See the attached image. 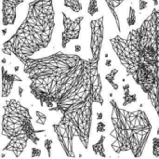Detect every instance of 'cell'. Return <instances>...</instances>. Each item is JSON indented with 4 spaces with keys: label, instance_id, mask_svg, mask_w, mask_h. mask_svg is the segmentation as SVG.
Listing matches in <instances>:
<instances>
[{
    "label": "cell",
    "instance_id": "10",
    "mask_svg": "<svg viewBox=\"0 0 159 159\" xmlns=\"http://www.w3.org/2000/svg\"><path fill=\"white\" fill-rule=\"evenodd\" d=\"M124 1H127V0H105L110 11L112 12L115 20H116V26H117V29L119 31V33L121 32V25H120V21H119V17L117 16L116 12V8L117 7H119Z\"/></svg>",
    "mask_w": 159,
    "mask_h": 159
},
{
    "label": "cell",
    "instance_id": "14",
    "mask_svg": "<svg viewBox=\"0 0 159 159\" xmlns=\"http://www.w3.org/2000/svg\"><path fill=\"white\" fill-rule=\"evenodd\" d=\"M64 6L75 13L80 12L83 8L80 0H64Z\"/></svg>",
    "mask_w": 159,
    "mask_h": 159
},
{
    "label": "cell",
    "instance_id": "31",
    "mask_svg": "<svg viewBox=\"0 0 159 159\" xmlns=\"http://www.w3.org/2000/svg\"><path fill=\"white\" fill-rule=\"evenodd\" d=\"M18 69H19V66H16V67L14 68V70H15V71H18Z\"/></svg>",
    "mask_w": 159,
    "mask_h": 159
},
{
    "label": "cell",
    "instance_id": "15",
    "mask_svg": "<svg viewBox=\"0 0 159 159\" xmlns=\"http://www.w3.org/2000/svg\"><path fill=\"white\" fill-rule=\"evenodd\" d=\"M117 73H118V70L115 68V69L111 70V72L105 75V79L109 82V84L112 86V88H113L115 90H117V89H118V85L115 82V76H116V75Z\"/></svg>",
    "mask_w": 159,
    "mask_h": 159
},
{
    "label": "cell",
    "instance_id": "28",
    "mask_svg": "<svg viewBox=\"0 0 159 159\" xmlns=\"http://www.w3.org/2000/svg\"><path fill=\"white\" fill-rule=\"evenodd\" d=\"M22 92H23L22 89L20 87H19V95H20V97H22Z\"/></svg>",
    "mask_w": 159,
    "mask_h": 159
},
{
    "label": "cell",
    "instance_id": "24",
    "mask_svg": "<svg viewBox=\"0 0 159 159\" xmlns=\"http://www.w3.org/2000/svg\"><path fill=\"white\" fill-rule=\"evenodd\" d=\"M147 1L145 0H140V10H144L147 7Z\"/></svg>",
    "mask_w": 159,
    "mask_h": 159
},
{
    "label": "cell",
    "instance_id": "30",
    "mask_svg": "<svg viewBox=\"0 0 159 159\" xmlns=\"http://www.w3.org/2000/svg\"><path fill=\"white\" fill-rule=\"evenodd\" d=\"M2 32H3V35H5V34H6V32H7V30H6V29H3V31H2Z\"/></svg>",
    "mask_w": 159,
    "mask_h": 159
},
{
    "label": "cell",
    "instance_id": "6",
    "mask_svg": "<svg viewBox=\"0 0 159 159\" xmlns=\"http://www.w3.org/2000/svg\"><path fill=\"white\" fill-rule=\"evenodd\" d=\"M90 50L92 58L90 59L93 66H99L101 59V50L104 35V17L90 21Z\"/></svg>",
    "mask_w": 159,
    "mask_h": 159
},
{
    "label": "cell",
    "instance_id": "19",
    "mask_svg": "<svg viewBox=\"0 0 159 159\" xmlns=\"http://www.w3.org/2000/svg\"><path fill=\"white\" fill-rule=\"evenodd\" d=\"M153 154L156 157H159V138L153 139Z\"/></svg>",
    "mask_w": 159,
    "mask_h": 159
},
{
    "label": "cell",
    "instance_id": "22",
    "mask_svg": "<svg viewBox=\"0 0 159 159\" xmlns=\"http://www.w3.org/2000/svg\"><path fill=\"white\" fill-rule=\"evenodd\" d=\"M96 131L97 132H104L105 131V124L103 122H98Z\"/></svg>",
    "mask_w": 159,
    "mask_h": 159
},
{
    "label": "cell",
    "instance_id": "27",
    "mask_svg": "<svg viewBox=\"0 0 159 159\" xmlns=\"http://www.w3.org/2000/svg\"><path fill=\"white\" fill-rule=\"evenodd\" d=\"M75 52H79V51L81 50V47H80L79 45H76V46H75Z\"/></svg>",
    "mask_w": 159,
    "mask_h": 159
},
{
    "label": "cell",
    "instance_id": "7",
    "mask_svg": "<svg viewBox=\"0 0 159 159\" xmlns=\"http://www.w3.org/2000/svg\"><path fill=\"white\" fill-rule=\"evenodd\" d=\"M62 17L64 29L61 35V46L63 48H65L70 41L76 40L79 38L81 31V22L84 20V17L80 16L76 18L75 20H73L64 12H62Z\"/></svg>",
    "mask_w": 159,
    "mask_h": 159
},
{
    "label": "cell",
    "instance_id": "12",
    "mask_svg": "<svg viewBox=\"0 0 159 159\" xmlns=\"http://www.w3.org/2000/svg\"><path fill=\"white\" fill-rule=\"evenodd\" d=\"M129 89H130V86L129 84H125L123 86V90H124L123 106H127L129 104H131V103L137 102V95L136 94H130L129 93Z\"/></svg>",
    "mask_w": 159,
    "mask_h": 159
},
{
    "label": "cell",
    "instance_id": "9",
    "mask_svg": "<svg viewBox=\"0 0 159 159\" xmlns=\"http://www.w3.org/2000/svg\"><path fill=\"white\" fill-rule=\"evenodd\" d=\"M2 98H7L9 96L14 82H21L22 79L20 78L16 75H12L7 73V71L5 69V67L2 65Z\"/></svg>",
    "mask_w": 159,
    "mask_h": 159
},
{
    "label": "cell",
    "instance_id": "26",
    "mask_svg": "<svg viewBox=\"0 0 159 159\" xmlns=\"http://www.w3.org/2000/svg\"><path fill=\"white\" fill-rule=\"evenodd\" d=\"M105 65H106L107 67H110V66L112 65V61H111V60H107L106 62H105Z\"/></svg>",
    "mask_w": 159,
    "mask_h": 159
},
{
    "label": "cell",
    "instance_id": "13",
    "mask_svg": "<svg viewBox=\"0 0 159 159\" xmlns=\"http://www.w3.org/2000/svg\"><path fill=\"white\" fill-rule=\"evenodd\" d=\"M104 141H105V136L102 135L100 140L92 145V150L95 155H99L102 157H105V150H104Z\"/></svg>",
    "mask_w": 159,
    "mask_h": 159
},
{
    "label": "cell",
    "instance_id": "18",
    "mask_svg": "<svg viewBox=\"0 0 159 159\" xmlns=\"http://www.w3.org/2000/svg\"><path fill=\"white\" fill-rule=\"evenodd\" d=\"M35 116H36V123L40 124V125H45L46 121H47V116L46 115H44L43 113L36 111L35 112Z\"/></svg>",
    "mask_w": 159,
    "mask_h": 159
},
{
    "label": "cell",
    "instance_id": "17",
    "mask_svg": "<svg viewBox=\"0 0 159 159\" xmlns=\"http://www.w3.org/2000/svg\"><path fill=\"white\" fill-rule=\"evenodd\" d=\"M127 22L129 26H132L136 23V11L132 7H129V13L127 19Z\"/></svg>",
    "mask_w": 159,
    "mask_h": 159
},
{
    "label": "cell",
    "instance_id": "8",
    "mask_svg": "<svg viewBox=\"0 0 159 159\" xmlns=\"http://www.w3.org/2000/svg\"><path fill=\"white\" fill-rule=\"evenodd\" d=\"M24 0H3V25H13L16 20V9Z\"/></svg>",
    "mask_w": 159,
    "mask_h": 159
},
{
    "label": "cell",
    "instance_id": "5",
    "mask_svg": "<svg viewBox=\"0 0 159 159\" xmlns=\"http://www.w3.org/2000/svg\"><path fill=\"white\" fill-rule=\"evenodd\" d=\"M2 135L9 140L4 147L3 152H12L15 157H19L27 146L30 140L34 144H37L40 139L37 133L45 130H35L32 124V116L28 108L23 106L18 100L10 99L3 106Z\"/></svg>",
    "mask_w": 159,
    "mask_h": 159
},
{
    "label": "cell",
    "instance_id": "2",
    "mask_svg": "<svg viewBox=\"0 0 159 159\" xmlns=\"http://www.w3.org/2000/svg\"><path fill=\"white\" fill-rule=\"evenodd\" d=\"M110 43L121 64L134 82L148 96L157 85L159 69L157 7L142 25L129 33L127 38L116 35Z\"/></svg>",
    "mask_w": 159,
    "mask_h": 159
},
{
    "label": "cell",
    "instance_id": "20",
    "mask_svg": "<svg viewBox=\"0 0 159 159\" xmlns=\"http://www.w3.org/2000/svg\"><path fill=\"white\" fill-rule=\"evenodd\" d=\"M52 144H53V141L52 140H49V139H47L45 140V143H44V146L48 152V157H51V147H52Z\"/></svg>",
    "mask_w": 159,
    "mask_h": 159
},
{
    "label": "cell",
    "instance_id": "29",
    "mask_svg": "<svg viewBox=\"0 0 159 159\" xmlns=\"http://www.w3.org/2000/svg\"><path fill=\"white\" fill-rule=\"evenodd\" d=\"M154 2H155V6L158 5V0H154Z\"/></svg>",
    "mask_w": 159,
    "mask_h": 159
},
{
    "label": "cell",
    "instance_id": "33",
    "mask_svg": "<svg viewBox=\"0 0 159 159\" xmlns=\"http://www.w3.org/2000/svg\"><path fill=\"white\" fill-rule=\"evenodd\" d=\"M157 135H159V129H158V130H157Z\"/></svg>",
    "mask_w": 159,
    "mask_h": 159
},
{
    "label": "cell",
    "instance_id": "1",
    "mask_svg": "<svg viewBox=\"0 0 159 159\" xmlns=\"http://www.w3.org/2000/svg\"><path fill=\"white\" fill-rule=\"evenodd\" d=\"M20 62L30 80L32 95L42 107L62 115L52 129L65 155L75 157L74 138L88 149L93 103L103 105L98 66L78 55L58 51L44 58H27Z\"/></svg>",
    "mask_w": 159,
    "mask_h": 159
},
{
    "label": "cell",
    "instance_id": "23",
    "mask_svg": "<svg viewBox=\"0 0 159 159\" xmlns=\"http://www.w3.org/2000/svg\"><path fill=\"white\" fill-rule=\"evenodd\" d=\"M157 7V6H155ZM157 41H158V53H159V9H157Z\"/></svg>",
    "mask_w": 159,
    "mask_h": 159
},
{
    "label": "cell",
    "instance_id": "32",
    "mask_svg": "<svg viewBox=\"0 0 159 159\" xmlns=\"http://www.w3.org/2000/svg\"><path fill=\"white\" fill-rule=\"evenodd\" d=\"M2 62L5 63V62H6V59H2Z\"/></svg>",
    "mask_w": 159,
    "mask_h": 159
},
{
    "label": "cell",
    "instance_id": "11",
    "mask_svg": "<svg viewBox=\"0 0 159 159\" xmlns=\"http://www.w3.org/2000/svg\"><path fill=\"white\" fill-rule=\"evenodd\" d=\"M148 100L151 102L152 105L154 106L157 116L159 117V69H158V80H157V85L153 90V92L147 96Z\"/></svg>",
    "mask_w": 159,
    "mask_h": 159
},
{
    "label": "cell",
    "instance_id": "21",
    "mask_svg": "<svg viewBox=\"0 0 159 159\" xmlns=\"http://www.w3.org/2000/svg\"><path fill=\"white\" fill-rule=\"evenodd\" d=\"M41 156V150L36 148V147H33L32 148V157H39Z\"/></svg>",
    "mask_w": 159,
    "mask_h": 159
},
{
    "label": "cell",
    "instance_id": "16",
    "mask_svg": "<svg viewBox=\"0 0 159 159\" xmlns=\"http://www.w3.org/2000/svg\"><path fill=\"white\" fill-rule=\"evenodd\" d=\"M99 12V7H98V2L97 0H89V7H88V13L93 17L95 13Z\"/></svg>",
    "mask_w": 159,
    "mask_h": 159
},
{
    "label": "cell",
    "instance_id": "3",
    "mask_svg": "<svg viewBox=\"0 0 159 159\" xmlns=\"http://www.w3.org/2000/svg\"><path fill=\"white\" fill-rule=\"evenodd\" d=\"M55 27L53 0H34L28 4L26 18L16 33L3 44L2 52L21 61L46 48Z\"/></svg>",
    "mask_w": 159,
    "mask_h": 159
},
{
    "label": "cell",
    "instance_id": "4",
    "mask_svg": "<svg viewBox=\"0 0 159 159\" xmlns=\"http://www.w3.org/2000/svg\"><path fill=\"white\" fill-rule=\"evenodd\" d=\"M112 107L111 121L114 129L110 136L115 139L111 144L116 154L131 152L134 157H140L145 149L152 131V124L143 110L129 112L118 107L117 102L110 100Z\"/></svg>",
    "mask_w": 159,
    "mask_h": 159
},
{
    "label": "cell",
    "instance_id": "25",
    "mask_svg": "<svg viewBox=\"0 0 159 159\" xmlns=\"http://www.w3.org/2000/svg\"><path fill=\"white\" fill-rule=\"evenodd\" d=\"M102 116H102V112L97 114V119H98V120H101V119H102Z\"/></svg>",
    "mask_w": 159,
    "mask_h": 159
}]
</instances>
